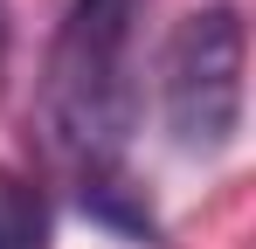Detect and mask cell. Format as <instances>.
<instances>
[{"label":"cell","instance_id":"5","mask_svg":"<svg viewBox=\"0 0 256 249\" xmlns=\"http://www.w3.org/2000/svg\"><path fill=\"white\" fill-rule=\"evenodd\" d=\"M0 48H7V0H0Z\"/></svg>","mask_w":256,"mask_h":249},{"label":"cell","instance_id":"3","mask_svg":"<svg viewBox=\"0 0 256 249\" xmlns=\"http://www.w3.org/2000/svg\"><path fill=\"white\" fill-rule=\"evenodd\" d=\"M0 249H48V201L14 166H0Z\"/></svg>","mask_w":256,"mask_h":249},{"label":"cell","instance_id":"2","mask_svg":"<svg viewBox=\"0 0 256 249\" xmlns=\"http://www.w3.org/2000/svg\"><path fill=\"white\" fill-rule=\"evenodd\" d=\"M160 104L180 152L214 160L242 132V14L228 0L194 7L166 42L160 62Z\"/></svg>","mask_w":256,"mask_h":249},{"label":"cell","instance_id":"4","mask_svg":"<svg viewBox=\"0 0 256 249\" xmlns=\"http://www.w3.org/2000/svg\"><path fill=\"white\" fill-rule=\"evenodd\" d=\"M84 208L97 214V222L125 228V236H152V208H146V194L132 187L125 173H104V180H84Z\"/></svg>","mask_w":256,"mask_h":249},{"label":"cell","instance_id":"1","mask_svg":"<svg viewBox=\"0 0 256 249\" xmlns=\"http://www.w3.org/2000/svg\"><path fill=\"white\" fill-rule=\"evenodd\" d=\"M48 152L84 180L118 173L138 132V0H70L42 56Z\"/></svg>","mask_w":256,"mask_h":249}]
</instances>
